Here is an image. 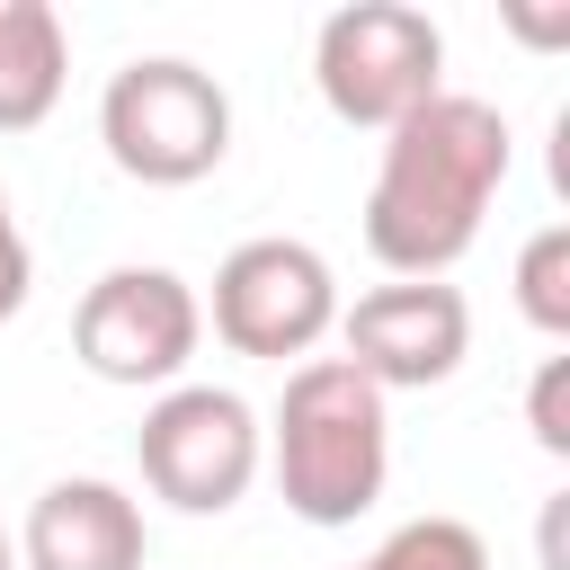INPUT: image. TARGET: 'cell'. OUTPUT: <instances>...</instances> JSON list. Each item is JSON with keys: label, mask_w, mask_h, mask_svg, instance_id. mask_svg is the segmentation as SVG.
<instances>
[{"label": "cell", "mask_w": 570, "mask_h": 570, "mask_svg": "<svg viewBox=\"0 0 570 570\" xmlns=\"http://www.w3.org/2000/svg\"><path fill=\"white\" fill-rule=\"evenodd\" d=\"M196 338H205V303H196V285L169 276V267H107V276L80 294V312H71L80 365H89L98 383H125V392H142V383L169 392V383L187 374Z\"/></svg>", "instance_id": "52a82bcc"}, {"label": "cell", "mask_w": 570, "mask_h": 570, "mask_svg": "<svg viewBox=\"0 0 570 570\" xmlns=\"http://www.w3.org/2000/svg\"><path fill=\"white\" fill-rule=\"evenodd\" d=\"M338 338H347V365L374 392H428V383H445L463 365L472 303L445 276H392V285H374V294H356L338 312Z\"/></svg>", "instance_id": "ba28073f"}, {"label": "cell", "mask_w": 570, "mask_h": 570, "mask_svg": "<svg viewBox=\"0 0 570 570\" xmlns=\"http://www.w3.org/2000/svg\"><path fill=\"white\" fill-rule=\"evenodd\" d=\"M517 312L543 338H570V223H543L517 249Z\"/></svg>", "instance_id": "7c38bea8"}, {"label": "cell", "mask_w": 570, "mask_h": 570, "mask_svg": "<svg viewBox=\"0 0 570 570\" xmlns=\"http://www.w3.org/2000/svg\"><path fill=\"white\" fill-rule=\"evenodd\" d=\"M312 89L338 125L392 134L401 116H419L445 89V36L410 0H347L312 36Z\"/></svg>", "instance_id": "277c9868"}, {"label": "cell", "mask_w": 570, "mask_h": 570, "mask_svg": "<svg viewBox=\"0 0 570 570\" xmlns=\"http://www.w3.org/2000/svg\"><path fill=\"white\" fill-rule=\"evenodd\" d=\"M134 463H142V490L169 499L178 517H223L249 499L258 463H267V436H258V410L223 383H169L142 428H134Z\"/></svg>", "instance_id": "5b68a950"}, {"label": "cell", "mask_w": 570, "mask_h": 570, "mask_svg": "<svg viewBox=\"0 0 570 570\" xmlns=\"http://www.w3.org/2000/svg\"><path fill=\"white\" fill-rule=\"evenodd\" d=\"M508 187V116L490 98L436 89L419 116L383 134L374 187H365V249L392 276H445L472 240L481 214Z\"/></svg>", "instance_id": "6da1fadb"}, {"label": "cell", "mask_w": 570, "mask_h": 570, "mask_svg": "<svg viewBox=\"0 0 570 570\" xmlns=\"http://www.w3.org/2000/svg\"><path fill=\"white\" fill-rule=\"evenodd\" d=\"M356 570H490V543H481L463 517H410V525H392Z\"/></svg>", "instance_id": "8fae6325"}, {"label": "cell", "mask_w": 570, "mask_h": 570, "mask_svg": "<svg viewBox=\"0 0 570 570\" xmlns=\"http://www.w3.org/2000/svg\"><path fill=\"white\" fill-rule=\"evenodd\" d=\"M0 570H18V543H9V534H0Z\"/></svg>", "instance_id": "9a60e30c"}, {"label": "cell", "mask_w": 570, "mask_h": 570, "mask_svg": "<svg viewBox=\"0 0 570 570\" xmlns=\"http://www.w3.org/2000/svg\"><path fill=\"white\" fill-rule=\"evenodd\" d=\"M267 463H276V490H285V508L303 525H356L383 499V472H392L383 392L347 356H303L285 374V401H276V428H267Z\"/></svg>", "instance_id": "7a4b0ae2"}, {"label": "cell", "mask_w": 570, "mask_h": 570, "mask_svg": "<svg viewBox=\"0 0 570 570\" xmlns=\"http://www.w3.org/2000/svg\"><path fill=\"white\" fill-rule=\"evenodd\" d=\"M98 142L142 187H196L232 151V98L187 53H134L98 98Z\"/></svg>", "instance_id": "3957f363"}, {"label": "cell", "mask_w": 570, "mask_h": 570, "mask_svg": "<svg viewBox=\"0 0 570 570\" xmlns=\"http://www.w3.org/2000/svg\"><path fill=\"white\" fill-rule=\"evenodd\" d=\"M71 80V36L53 0H0V134H36Z\"/></svg>", "instance_id": "30bf717a"}, {"label": "cell", "mask_w": 570, "mask_h": 570, "mask_svg": "<svg viewBox=\"0 0 570 570\" xmlns=\"http://www.w3.org/2000/svg\"><path fill=\"white\" fill-rule=\"evenodd\" d=\"M142 552H151L142 508L116 481H89V472L36 490L27 534H18V570H142Z\"/></svg>", "instance_id": "9c48e42d"}, {"label": "cell", "mask_w": 570, "mask_h": 570, "mask_svg": "<svg viewBox=\"0 0 570 570\" xmlns=\"http://www.w3.org/2000/svg\"><path fill=\"white\" fill-rule=\"evenodd\" d=\"M525 428L543 454H570V356H543L525 383Z\"/></svg>", "instance_id": "4fadbf2b"}, {"label": "cell", "mask_w": 570, "mask_h": 570, "mask_svg": "<svg viewBox=\"0 0 570 570\" xmlns=\"http://www.w3.org/2000/svg\"><path fill=\"white\" fill-rule=\"evenodd\" d=\"M27 285H36V258H27V232H18V205H9V187H0V321H18V303H27Z\"/></svg>", "instance_id": "5bb4252c"}, {"label": "cell", "mask_w": 570, "mask_h": 570, "mask_svg": "<svg viewBox=\"0 0 570 570\" xmlns=\"http://www.w3.org/2000/svg\"><path fill=\"white\" fill-rule=\"evenodd\" d=\"M330 330H338V276L312 240L267 232V240H240L214 267V338L232 356L285 365V356H312Z\"/></svg>", "instance_id": "8992f818"}]
</instances>
